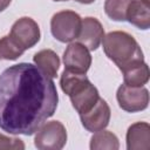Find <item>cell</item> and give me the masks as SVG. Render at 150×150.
<instances>
[{
  "label": "cell",
  "mask_w": 150,
  "mask_h": 150,
  "mask_svg": "<svg viewBox=\"0 0 150 150\" xmlns=\"http://www.w3.org/2000/svg\"><path fill=\"white\" fill-rule=\"evenodd\" d=\"M59 95L46 73L32 63H18L0 75V128L12 135H33L54 115Z\"/></svg>",
  "instance_id": "obj_1"
},
{
  "label": "cell",
  "mask_w": 150,
  "mask_h": 150,
  "mask_svg": "<svg viewBox=\"0 0 150 150\" xmlns=\"http://www.w3.org/2000/svg\"><path fill=\"white\" fill-rule=\"evenodd\" d=\"M102 43L105 55L122 71L144 62L143 52L137 41L125 32H110L103 36Z\"/></svg>",
  "instance_id": "obj_2"
},
{
  "label": "cell",
  "mask_w": 150,
  "mask_h": 150,
  "mask_svg": "<svg viewBox=\"0 0 150 150\" xmlns=\"http://www.w3.org/2000/svg\"><path fill=\"white\" fill-rule=\"evenodd\" d=\"M82 19L73 11H61L53 15L50 29L54 38L61 42H71L79 38Z\"/></svg>",
  "instance_id": "obj_3"
},
{
  "label": "cell",
  "mask_w": 150,
  "mask_h": 150,
  "mask_svg": "<svg viewBox=\"0 0 150 150\" xmlns=\"http://www.w3.org/2000/svg\"><path fill=\"white\" fill-rule=\"evenodd\" d=\"M67 142V131L59 121L43 123L35 134L34 144L40 150H60Z\"/></svg>",
  "instance_id": "obj_4"
},
{
  "label": "cell",
  "mask_w": 150,
  "mask_h": 150,
  "mask_svg": "<svg viewBox=\"0 0 150 150\" xmlns=\"http://www.w3.org/2000/svg\"><path fill=\"white\" fill-rule=\"evenodd\" d=\"M116 97L118 105L129 112L144 110L149 104V91L143 87H131L123 83L120 86Z\"/></svg>",
  "instance_id": "obj_5"
},
{
  "label": "cell",
  "mask_w": 150,
  "mask_h": 150,
  "mask_svg": "<svg viewBox=\"0 0 150 150\" xmlns=\"http://www.w3.org/2000/svg\"><path fill=\"white\" fill-rule=\"evenodd\" d=\"M9 35L19 46H21L26 50L39 42L40 28L32 18L23 16L14 22Z\"/></svg>",
  "instance_id": "obj_6"
},
{
  "label": "cell",
  "mask_w": 150,
  "mask_h": 150,
  "mask_svg": "<svg viewBox=\"0 0 150 150\" xmlns=\"http://www.w3.org/2000/svg\"><path fill=\"white\" fill-rule=\"evenodd\" d=\"M63 63L67 70L86 74L91 64V56L87 47L80 42H73L63 53Z\"/></svg>",
  "instance_id": "obj_7"
},
{
  "label": "cell",
  "mask_w": 150,
  "mask_h": 150,
  "mask_svg": "<svg viewBox=\"0 0 150 150\" xmlns=\"http://www.w3.org/2000/svg\"><path fill=\"white\" fill-rule=\"evenodd\" d=\"M82 125L90 132L104 129L110 120V108L103 98H98L96 104L87 112L80 114Z\"/></svg>",
  "instance_id": "obj_8"
},
{
  "label": "cell",
  "mask_w": 150,
  "mask_h": 150,
  "mask_svg": "<svg viewBox=\"0 0 150 150\" xmlns=\"http://www.w3.org/2000/svg\"><path fill=\"white\" fill-rule=\"evenodd\" d=\"M103 36L104 29L97 19L88 16L82 20V26L77 40L80 43L87 47L88 50L97 49L100 43L102 42Z\"/></svg>",
  "instance_id": "obj_9"
},
{
  "label": "cell",
  "mask_w": 150,
  "mask_h": 150,
  "mask_svg": "<svg viewBox=\"0 0 150 150\" xmlns=\"http://www.w3.org/2000/svg\"><path fill=\"white\" fill-rule=\"evenodd\" d=\"M128 150L150 149V125L146 122H137L129 127L127 132Z\"/></svg>",
  "instance_id": "obj_10"
},
{
  "label": "cell",
  "mask_w": 150,
  "mask_h": 150,
  "mask_svg": "<svg viewBox=\"0 0 150 150\" xmlns=\"http://www.w3.org/2000/svg\"><path fill=\"white\" fill-rule=\"evenodd\" d=\"M127 20L139 29H148L150 27L149 0H131L127 11Z\"/></svg>",
  "instance_id": "obj_11"
},
{
  "label": "cell",
  "mask_w": 150,
  "mask_h": 150,
  "mask_svg": "<svg viewBox=\"0 0 150 150\" xmlns=\"http://www.w3.org/2000/svg\"><path fill=\"white\" fill-rule=\"evenodd\" d=\"M98 98H100L98 91L91 83H89L86 88H83L77 94L70 96L71 104L79 114H84L89 111L96 104Z\"/></svg>",
  "instance_id": "obj_12"
},
{
  "label": "cell",
  "mask_w": 150,
  "mask_h": 150,
  "mask_svg": "<svg viewBox=\"0 0 150 150\" xmlns=\"http://www.w3.org/2000/svg\"><path fill=\"white\" fill-rule=\"evenodd\" d=\"M89 83H90V81L88 80V77L84 74L70 71L67 69L63 70V73L61 74V79H60L61 89L69 97L77 94L79 91H81Z\"/></svg>",
  "instance_id": "obj_13"
},
{
  "label": "cell",
  "mask_w": 150,
  "mask_h": 150,
  "mask_svg": "<svg viewBox=\"0 0 150 150\" xmlns=\"http://www.w3.org/2000/svg\"><path fill=\"white\" fill-rule=\"evenodd\" d=\"M35 64L46 73L49 77H55L60 67V59L52 49H43L38 52L33 57Z\"/></svg>",
  "instance_id": "obj_14"
},
{
  "label": "cell",
  "mask_w": 150,
  "mask_h": 150,
  "mask_svg": "<svg viewBox=\"0 0 150 150\" xmlns=\"http://www.w3.org/2000/svg\"><path fill=\"white\" fill-rule=\"evenodd\" d=\"M123 73L124 83L131 87H143L149 81V67L145 62L131 67Z\"/></svg>",
  "instance_id": "obj_15"
},
{
  "label": "cell",
  "mask_w": 150,
  "mask_h": 150,
  "mask_svg": "<svg viewBox=\"0 0 150 150\" xmlns=\"http://www.w3.org/2000/svg\"><path fill=\"white\" fill-rule=\"evenodd\" d=\"M120 148L118 138L115 134L107 130H100L94 134L90 139V149L91 150H117Z\"/></svg>",
  "instance_id": "obj_16"
},
{
  "label": "cell",
  "mask_w": 150,
  "mask_h": 150,
  "mask_svg": "<svg viewBox=\"0 0 150 150\" xmlns=\"http://www.w3.org/2000/svg\"><path fill=\"white\" fill-rule=\"evenodd\" d=\"M131 0H105L104 11L107 15L115 21L127 20V11Z\"/></svg>",
  "instance_id": "obj_17"
},
{
  "label": "cell",
  "mask_w": 150,
  "mask_h": 150,
  "mask_svg": "<svg viewBox=\"0 0 150 150\" xmlns=\"http://www.w3.org/2000/svg\"><path fill=\"white\" fill-rule=\"evenodd\" d=\"M23 52L25 49L19 46L11 35L0 39V60H16Z\"/></svg>",
  "instance_id": "obj_18"
},
{
  "label": "cell",
  "mask_w": 150,
  "mask_h": 150,
  "mask_svg": "<svg viewBox=\"0 0 150 150\" xmlns=\"http://www.w3.org/2000/svg\"><path fill=\"white\" fill-rule=\"evenodd\" d=\"M0 149H11V150H23L25 144L19 138H12L0 134Z\"/></svg>",
  "instance_id": "obj_19"
},
{
  "label": "cell",
  "mask_w": 150,
  "mask_h": 150,
  "mask_svg": "<svg viewBox=\"0 0 150 150\" xmlns=\"http://www.w3.org/2000/svg\"><path fill=\"white\" fill-rule=\"evenodd\" d=\"M12 0H0V12H2L4 9H6L9 4H11Z\"/></svg>",
  "instance_id": "obj_20"
},
{
  "label": "cell",
  "mask_w": 150,
  "mask_h": 150,
  "mask_svg": "<svg viewBox=\"0 0 150 150\" xmlns=\"http://www.w3.org/2000/svg\"><path fill=\"white\" fill-rule=\"evenodd\" d=\"M77 2H81V4H91L94 2L95 0H76Z\"/></svg>",
  "instance_id": "obj_21"
},
{
  "label": "cell",
  "mask_w": 150,
  "mask_h": 150,
  "mask_svg": "<svg viewBox=\"0 0 150 150\" xmlns=\"http://www.w3.org/2000/svg\"><path fill=\"white\" fill-rule=\"evenodd\" d=\"M55 1H67V0H55Z\"/></svg>",
  "instance_id": "obj_22"
}]
</instances>
